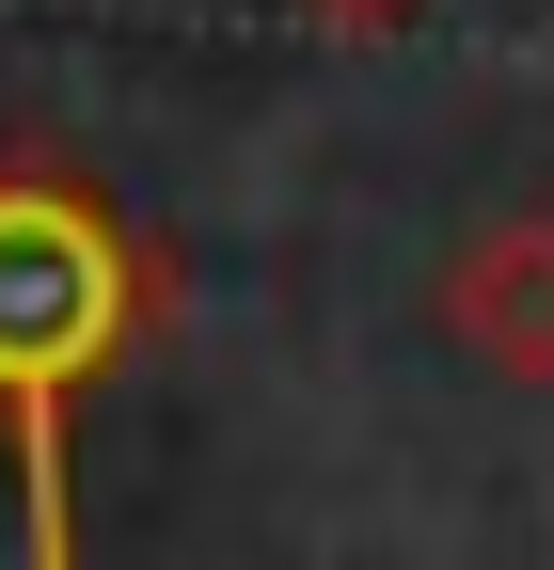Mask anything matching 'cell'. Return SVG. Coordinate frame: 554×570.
I'll use <instances>...</instances> for the list:
<instances>
[{"label":"cell","mask_w":554,"mask_h":570,"mask_svg":"<svg viewBox=\"0 0 554 570\" xmlns=\"http://www.w3.org/2000/svg\"><path fill=\"white\" fill-rule=\"evenodd\" d=\"M444 333H459L492 381H554V206H507V223L459 238V269H444Z\"/></svg>","instance_id":"obj_1"},{"label":"cell","mask_w":554,"mask_h":570,"mask_svg":"<svg viewBox=\"0 0 554 570\" xmlns=\"http://www.w3.org/2000/svg\"><path fill=\"white\" fill-rule=\"evenodd\" d=\"M317 17H412V0H317Z\"/></svg>","instance_id":"obj_2"}]
</instances>
